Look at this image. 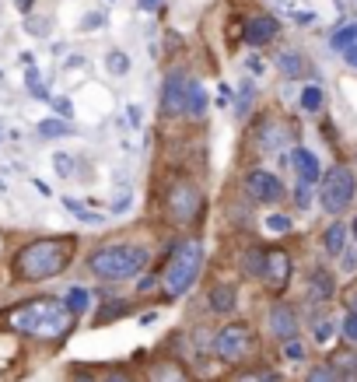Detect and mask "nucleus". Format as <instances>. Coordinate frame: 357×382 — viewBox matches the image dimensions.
I'll return each instance as SVG.
<instances>
[{
  "mask_svg": "<svg viewBox=\"0 0 357 382\" xmlns=\"http://www.w3.org/2000/svg\"><path fill=\"white\" fill-rule=\"evenodd\" d=\"M4 323L11 326V333L18 337H32V340H63L74 333L78 316L67 309L63 298H25L14 302L4 312Z\"/></svg>",
  "mask_w": 357,
  "mask_h": 382,
  "instance_id": "obj_1",
  "label": "nucleus"
},
{
  "mask_svg": "<svg viewBox=\"0 0 357 382\" xmlns=\"http://www.w3.org/2000/svg\"><path fill=\"white\" fill-rule=\"evenodd\" d=\"M78 253V239L74 235H46V239H32L25 242L14 260H11V274L21 285H42L60 277Z\"/></svg>",
  "mask_w": 357,
  "mask_h": 382,
  "instance_id": "obj_2",
  "label": "nucleus"
},
{
  "mask_svg": "<svg viewBox=\"0 0 357 382\" xmlns=\"http://www.w3.org/2000/svg\"><path fill=\"white\" fill-rule=\"evenodd\" d=\"M151 263V249L140 242H105L88 256V274L98 277L102 285H119V281H133L147 270Z\"/></svg>",
  "mask_w": 357,
  "mask_h": 382,
  "instance_id": "obj_3",
  "label": "nucleus"
},
{
  "mask_svg": "<svg viewBox=\"0 0 357 382\" xmlns=\"http://www.w3.org/2000/svg\"><path fill=\"white\" fill-rule=\"evenodd\" d=\"M200 274H203V242L200 239H182V242H176L172 256H165V270L158 274L162 294L169 302L189 294L193 285L200 281Z\"/></svg>",
  "mask_w": 357,
  "mask_h": 382,
  "instance_id": "obj_4",
  "label": "nucleus"
},
{
  "mask_svg": "<svg viewBox=\"0 0 357 382\" xmlns=\"http://www.w3.org/2000/svg\"><path fill=\"white\" fill-rule=\"evenodd\" d=\"M256 347H260L256 326L246 323V319H231V323H224L221 330L210 333V354L221 365H242L256 354Z\"/></svg>",
  "mask_w": 357,
  "mask_h": 382,
  "instance_id": "obj_5",
  "label": "nucleus"
},
{
  "mask_svg": "<svg viewBox=\"0 0 357 382\" xmlns=\"http://www.w3.org/2000/svg\"><path fill=\"white\" fill-rule=\"evenodd\" d=\"M319 207L329 214V217H340L344 210H351V203L357 200V176L351 165H329L319 179Z\"/></svg>",
  "mask_w": 357,
  "mask_h": 382,
  "instance_id": "obj_6",
  "label": "nucleus"
},
{
  "mask_svg": "<svg viewBox=\"0 0 357 382\" xmlns=\"http://www.w3.org/2000/svg\"><path fill=\"white\" fill-rule=\"evenodd\" d=\"M165 214H169V221L176 228H186V225L200 221V214H203V186L196 179H186V176L172 179L169 190H165Z\"/></svg>",
  "mask_w": 357,
  "mask_h": 382,
  "instance_id": "obj_7",
  "label": "nucleus"
},
{
  "mask_svg": "<svg viewBox=\"0 0 357 382\" xmlns=\"http://www.w3.org/2000/svg\"><path fill=\"white\" fill-rule=\"evenodd\" d=\"M242 186H246V196H249L253 203H260V207H277V203L287 196L284 179L273 176V172H267V169H249L246 179H242Z\"/></svg>",
  "mask_w": 357,
  "mask_h": 382,
  "instance_id": "obj_8",
  "label": "nucleus"
},
{
  "mask_svg": "<svg viewBox=\"0 0 357 382\" xmlns=\"http://www.w3.org/2000/svg\"><path fill=\"white\" fill-rule=\"evenodd\" d=\"M267 333L277 344H287V340H298L301 337V316L291 302L277 298L267 309Z\"/></svg>",
  "mask_w": 357,
  "mask_h": 382,
  "instance_id": "obj_9",
  "label": "nucleus"
},
{
  "mask_svg": "<svg viewBox=\"0 0 357 382\" xmlns=\"http://www.w3.org/2000/svg\"><path fill=\"white\" fill-rule=\"evenodd\" d=\"M186 85H189V71H186V67H169V71H165V78H162V112H165L169 119L182 116Z\"/></svg>",
  "mask_w": 357,
  "mask_h": 382,
  "instance_id": "obj_10",
  "label": "nucleus"
},
{
  "mask_svg": "<svg viewBox=\"0 0 357 382\" xmlns=\"http://www.w3.org/2000/svg\"><path fill=\"white\" fill-rule=\"evenodd\" d=\"M294 277V260L287 249H267V270H263V285L270 294H284Z\"/></svg>",
  "mask_w": 357,
  "mask_h": 382,
  "instance_id": "obj_11",
  "label": "nucleus"
},
{
  "mask_svg": "<svg viewBox=\"0 0 357 382\" xmlns=\"http://www.w3.org/2000/svg\"><path fill=\"white\" fill-rule=\"evenodd\" d=\"M280 35V21L273 14H253L242 21V42L253 46V49H263L273 39Z\"/></svg>",
  "mask_w": 357,
  "mask_h": 382,
  "instance_id": "obj_12",
  "label": "nucleus"
},
{
  "mask_svg": "<svg viewBox=\"0 0 357 382\" xmlns=\"http://www.w3.org/2000/svg\"><path fill=\"white\" fill-rule=\"evenodd\" d=\"M287 165L294 169L298 183L319 186V179H322V165H319V155H315V151H308V148L294 144V148H291V155H287Z\"/></svg>",
  "mask_w": 357,
  "mask_h": 382,
  "instance_id": "obj_13",
  "label": "nucleus"
},
{
  "mask_svg": "<svg viewBox=\"0 0 357 382\" xmlns=\"http://www.w3.org/2000/svg\"><path fill=\"white\" fill-rule=\"evenodd\" d=\"M305 294L312 305H326L337 298V274L329 267H312L308 270V281H305Z\"/></svg>",
  "mask_w": 357,
  "mask_h": 382,
  "instance_id": "obj_14",
  "label": "nucleus"
},
{
  "mask_svg": "<svg viewBox=\"0 0 357 382\" xmlns=\"http://www.w3.org/2000/svg\"><path fill=\"white\" fill-rule=\"evenodd\" d=\"M147 382H196V376L186 369L182 358L165 354V358H158V362L147 365Z\"/></svg>",
  "mask_w": 357,
  "mask_h": 382,
  "instance_id": "obj_15",
  "label": "nucleus"
},
{
  "mask_svg": "<svg viewBox=\"0 0 357 382\" xmlns=\"http://www.w3.org/2000/svg\"><path fill=\"white\" fill-rule=\"evenodd\" d=\"M207 309L214 316H231L238 309V285L231 281H217V285L207 291Z\"/></svg>",
  "mask_w": 357,
  "mask_h": 382,
  "instance_id": "obj_16",
  "label": "nucleus"
},
{
  "mask_svg": "<svg viewBox=\"0 0 357 382\" xmlns=\"http://www.w3.org/2000/svg\"><path fill=\"white\" fill-rule=\"evenodd\" d=\"M260 148L270 151V155H280L284 148H287V141H294V130L291 126H284V123H277V119H263L260 123Z\"/></svg>",
  "mask_w": 357,
  "mask_h": 382,
  "instance_id": "obj_17",
  "label": "nucleus"
},
{
  "mask_svg": "<svg viewBox=\"0 0 357 382\" xmlns=\"http://www.w3.org/2000/svg\"><path fill=\"white\" fill-rule=\"evenodd\" d=\"M207 109H210V95H207L203 81L189 74V85H186V105H182V119H203V116H207Z\"/></svg>",
  "mask_w": 357,
  "mask_h": 382,
  "instance_id": "obj_18",
  "label": "nucleus"
},
{
  "mask_svg": "<svg viewBox=\"0 0 357 382\" xmlns=\"http://www.w3.org/2000/svg\"><path fill=\"white\" fill-rule=\"evenodd\" d=\"M347 239H351L347 221H333V225H326V232H322L319 246H322V253H326L329 260H340V253L347 249Z\"/></svg>",
  "mask_w": 357,
  "mask_h": 382,
  "instance_id": "obj_19",
  "label": "nucleus"
},
{
  "mask_svg": "<svg viewBox=\"0 0 357 382\" xmlns=\"http://www.w3.org/2000/svg\"><path fill=\"white\" fill-rule=\"evenodd\" d=\"M277 71H280V78H287V81H301L305 71H308L305 53H301V49H280V53H277Z\"/></svg>",
  "mask_w": 357,
  "mask_h": 382,
  "instance_id": "obj_20",
  "label": "nucleus"
},
{
  "mask_svg": "<svg viewBox=\"0 0 357 382\" xmlns=\"http://www.w3.org/2000/svg\"><path fill=\"white\" fill-rule=\"evenodd\" d=\"M263 270H267V246H249L242 253V277L263 281Z\"/></svg>",
  "mask_w": 357,
  "mask_h": 382,
  "instance_id": "obj_21",
  "label": "nucleus"
},
{
  "mask_svg": "<svg viewBox=\"0 0 357 382\" xmlns=\"http://www.w3.org/2000/svg\"><path fill=\"white\" fill-rule=\"evenodd\" d=\"M130 312H133V305L126 298H105L102 309L95 312V326H109V323H116V319H123Z\"/></svg>",
  "mask_w": 357,
  "mask_h": 382,
  "instance_id": "obj_22",
  "label": "nucleus"
},
{
  "mask_svg": "<svg viewBox=\"0 0 357 382\" xmlns=\"http://www.w3.org/2000/svg\"><path fill=\"white\" fill-rule=\"evenodd\" d=\"M39 133L46 141H60V137H74V123L60 119V116H49V119H39Z\"/></svg>",
  "mask_w": 357,
  "mask_h": 382,
  "instance_id": "obj_23",
  "label": "nucleus"
},
{
  "mask_svg": "<svg viewBox=\"0 0 357 382\" xmlns=\"http://www.w3.org/2000/svg\"><path fill=\"white\" fill-rule=\"evenodd\" d=\"M357 42V21H344V25H337V32L329 35V46L337 49V53H344L347 46H354Z\"/></svg>",
  "mask_w": 357,
  "mask_h": 382,
  "instance_id": "obj_24",
  "label": "nucleus"
},
{
  "mask_svg": "<svg viewBox=\"0 0 357 382\" xmlns=\"http://www.w3.org/2000/svg\"><path fill=\"white\" fill-rule=\"evenodd\" d=\"M253 102H256V85H253V81H242V85H238V98H235V116H238V119H249Z\"/></svg>",
  "mask_w": 357,
  "mask_h": 382,
  "instance_id": "obj_25",
  "label": "nucleus"
},
{
  "mask_svg": "<svg viewBox=\"0 0 357 382\" xmlns=\"http://www.w3.org/2000/svg\"><path fill=\"white\" fill-rule=\"evenodd\" d=\"M63 302H67V309H71L78 319H81L85 312H91V291H88V287H71Z\"/></svg>",
  "mask_w": 357,
  "mask_h": 382,
  "instance_id": "obj_26",
  "label": "nucleus"
},
{
  "mask_svg": "<svg viewBox=\"0 0 357 382\" xmlns=\"http://www.w3.org/2000/svg\"><path fill=\"white\" fill-rule=\"evenodd\" d=\"M298 102H301L305 112H322V109H326V92H322L319 85H305Z\"/></svg>",
  "mask_w": 357,
  "mask_h": 382,
  "instance_id": "obj_27",
  "label": "nucleus"
},
{
  "mask_svg": "<svg viewBox=\"0 0 357 382\" xmlns=\"http://www.w3.org/2000/svg\"><path fill=\"white\" fill-rule=\"evenodd\" d=\"M63 207L78 217V221H85V225H105V217L102 214H95V210H88L81 200H74V196H63Z\"/></svg>",
  "mask_w": 357,
  "mask_h": 382,
  "instance_id": "obj_28",
  "label": "nucleus"
},
{
  "mask_svg": "<svg viewBox=\"0 0 357 382\" xmlns=\"http://www.w3.org/2000/svg\"><path fill=\"white\" fill-rule=\"evenodd\" d=\"M105 71H109L112 78H126V74H130V56H126L123 49H109V53H105Z\"/></svg>",
  "mask_w": 357,
  "mask_h": 382,
  "instance_id": "obj_29",
  "label": "nucleus"
},
{
  "mask_svg": "<svg viewBox=\"0 0 357 382\" xmlns=\"http://www.w3.org/2000/svg\"><path fill=\"white\" fill-rule=\"evenodd\" d=\"M305 382H340V372L333 362H315L308 372H305Z\"/></svg>",
  "mask_w": 357,
  "mask_h": 382,
  "instance_id": "obj_30",
  "label": "nucleus"
},
{
  "mask_svg": "<svg viewBox=\"0 0 357 382\" xmlns=\"http://www.w3.org/2000/svg\"><path fill=\"white\" fill-rule=\"evenodd\" d=\"M53 172H56L60 179H74V176H78V158L67 155V151H56V155H53Z\"/></svg>",
  "mask_w": 357,
  "mask_h": 382,
  "instance_id": "obj_31",
  "label": "nucleus"
},
{
  "mask_svg": "<svg viewBox=\"0 0 357 382\" xmlns=\"http://www.w3.org/2000/svg\"><path fill=\"white\" fill-rule=\"evenodd\" d=\"M263 228L273 232V235H287V232H294V217L291 214H270L263 221Z\"/></svg>",
  "mask_w": 357,
  "mask_h": 382,
  "instance_id": "obj_32",
  "label": "nucleus"
},
{
  "mask_svg": "<svg viewBox=\"0 0 357 382\" xmlns=\"http://www.w3.org/2000/svg\"><path fill=\"white\" fill-rule=\"evenodd\" d=\"M333 333H337V323H333V319H315V323H312V340H315V344H329Z\"/></svg>",
  "mask_w": 357,
  "mask_h": 382,
  "instance_id": "obj_33",
  "label": "nucleus"
},
{
  "mask_svg": "<svg viewBox=\"0 0 357 382\" xmlns=\"http://www.w3.org/2000/svg\"><path fill=\"white\" fill-rule=\"evenodd\" d=\"M25 88H28L32 98H49V92H46V85H42V78H39L35 67H25Z\"/></svg>",
  "mask_w": 357,
  "mask_h": 382,
  "instance_id": "obj_34",
  "label": "nucleus"
},
{
  "mask_svg": "<svg viewBox=\"0 0 357 382\" xmlns=\"http://www.w3.org/2000/svg\"><path fill=\"white\" fill-rule=\"evenodd\" d=\"M280 354H284L287 362H305L308 347H305V344H301V337H298V340H287V344H280Z\"/></svg>",
  "mask_w": 357,
  "mask_h": 382,
  "instance_id": "obj_35",
  "label": "nucleus"
},
{
  "mask_svg": "<svg viewBox=\"0 0 357 382\" xmlns=\"http://www.w3.org/2000/svg\"><path fill=\"white\" fill-rule=\"evenodd\" d=\"M312 200H315V186H308V183H298V186H294V207H298V210H308Z\"/></svg>",
  "mask_w": 357,
  "mask_h": 382,
  "instance_id": "obj_36",
  "label": "nucleus"
},
{
  "mask_svg": "<svg viewBox=\"0 0 357 382\" xmlns=\"http://www.w3.org/2000/svg\"><path fill=\"white\" fill-rule=\"evenodd\" d=\"M340 274H347V277H354L357 274V246H347L344 253H340Z\"/></svg>",
  "mask_w": 357,
  "mask_h": 382,
  "instance_id": "obj_37",
  "label": "nucleus"
},
{
  "mask_svg": "<svg viewBox=\"0 0 357 382\" xmlns=\"http://www.w3.org/2000/svg\"><path fill=\"white\" fill-rule=\"evenodd\" d=\"M340 337L351 344V347H357V312H347L344 316V326H340Z\"/></svg>",
  "mask_w": 357,
  "mask_h": 382,
  "instance_id": "obj_38",
  "label": "nucleus"
},
{
  "mask_svg": "<svg viewBox=\"0 0 357 382\" xmlns=\"http://www.w3.org/2000/svg\"><path fill=\"white\" fill-rule=\"evenodd\" d=\"M78 28H81V32H98V28H105V11H88Z\"/></svg>",
  "mask_w": 357,
  "mask_h": 382,
  "instance_id": "obj_39",
  "label": "nucleus"
},
{
  "mask_svg": "<svg viewBox=\"0 0 357 382\" xmlns=\"http://www.w3.org/2000/svg\"><path fill=\"white\" fill-rule=\"evenodd\" d=\"M25 32H28V35L46 39V35H49V21H46V18H32V14H28V18H25Z\"/></svg>",
  "mask_w": 357,
  "mask_h": 382,
  "instance_id": "obj_40",
  "label": "nucleus"
},
{
  "mask_svg": "<svg viewBox=\"0 0 357 382\" xmlns=\"http://www.w3.org/2000/svg\"><path fill=\"white\" fill-rule=\"evenodd\" d=\"M238 382H284L280 372H270V369H253L249 376H238Z\"/></svg>",
  "mask_w": 357,
  "mask_h": 382,
  "instance_id": "obj_41",
  "label": "nucleus"
},
{
  "mask_svg": "<svg viewBox=\"0 0 357 382\" xmlns=\"http://www.w3.org/2000/svg\"><path fill=\"white\" fill-rule=\"evenodd\" d=\"M53 112H56L60 119H67V123H71V119H74V105H71V98H67V95L53 98Z\"/></svg>",
  "mask_w": 357,
  "mask_h": 382,
  "instance_id": "obj_42",
  "label": "nucleus"
},
{
  "mask_svg": "<svg viewBox=\"0 0 357 382\" xmlns=\"http://www.w3.org/2000/svg\"><path fill=\"white\" fill-rule=\"evenodd\" d=\"M130 207H133V193L126 190V193H119V196L112 200V207H109V210H112V214H126Z\"/></svg>",
  "mask_w": 357,
  "mask_h": 382,
  "instance_id": "obj_43",
  "label": "nucleus"
},
{
  "mask_svg": "<svg viewBox=\"0 0 357 382\" xmlns=\"http://www.w3.org/2000/svg\"><path fill=\"white\" fill-rule=\"evenodd\" d=\"M71 382H98V379H95V372H91V369H85V365H74V369H71Z\"/></svg>",
  "mask_w": 357,
  "mask_h": 382,
  "instance_id": "obj_44",
  "label": "nucleus"
},
{
  "mask_svg": "<svg viewBox=\"0 0 357 382\" xmlns=\"http://www.w3.org/2000/svg\"><path fill=\"white\" fill-rule=\"evenodd\" d=\"M126 119H130V126H133V130H140V123H144L140 105H126Z\"/></svg>",
  "mask_w": 357,
  "mask_h": 382,
  "instance_id": "obj_45",
  "label": "nucleus"
},
{
  "mask_svg": "<svg viewBox=\"0 0 357 382\" xmlns=\"http://www.w3.org/2000/svg\"><path fill=\"white\" fill-rule=\"evenodd\" d=\"M155 287H162V277H140V281H137V294H147V291H155Z\"/></svg>",
  "mask_w": 357,
  "mask_h": 382,
  "instance_id": "obj_46",
  "label": "nucleus"
},
{
  "mask_svg": "<svg viewBox=\"0 0 357 382\" xmlns=\"http://www.w3.org/2000/svg\"><path fill=\"white\" fill-rule=\"evenodd\" d=\"M340 56H344V64H347V67H354V71H357V42H354V46H347Z\"/></svg>",
  "mask_w": 357,
  "mask_h": 382,
  "instance_id": "obj_47",
  "label": "nucleus"
},
{
  "mask_svg": "<svg viewBox=\"0 0 357 382\" xmlns=\"http://www.w3.org/2000/svg\"><path fill=\"white\" fill-rule=\"evenodd\" d=\"M102 382H133V376H126L123 369H112V372H109V376H105Z\"/></svg>",
  "mask_w": 357,
  "mask_h": 382,
  "instance_id": "obj_48",
  "label": "nucleus"
},
{
  "mask_svg": "<svg viewBox=\"0 0 357 382\" xmlns=\"http://www.w3.org/2000/svg\"><path fill=\"white\" fill-rule=\"evenodd\" d=\"M165 0H137V11H144V14H151V11H158Z\"/></svg>",
  "mask_w": 357,
  "mask_h": 382,
  "instance_id": "obj_49",
  "label": "nucleus"
},
{
  "mask_svg": "<svg viewBox=\"0 0 357 382\" xmlns=\"http://www.w3.org/2000/svg\"><path fill=\"white\" fill-rule=\"evenodd\" d=\"M294 21H298V25H315V14H312V11H298Z\"/></svg>",
  "mask_w": 357,
  "mask_h": 382,
  "instance_id": "obj_50",
  "label": "nucleus"
},
{
  "mask_svg": "<svg viewBox=\"0 0 357 382\" xmlns=\"http://www.w3.org/2000/svg\"><path fill=\"white\" fill-rule=\"evenodd\" d=\"M344 302H347V312H357V287L347 291V298H344Z\"/></svg>",
  "mask_w": 357,
  "mask_h": 382,
  "instance_id": "obj_51",
  "label": "nucleus"
},
{
  "mask_svg": "<svg viewBox=\"0 0 357 382\" xmlns=\"http://www.w3.org/2000/svg\"><path fill=\"white\" fill-rule=\"evenodd\" d=\"M32 7H35V0H18V11H21V14H25V18H28V14H32Z\"/></svg>",
  "mask_w": 357,
  "mask_h": 382,
  "instance_id": "obj_52",
  "label": "nucleus"
},
{
  "mask_svg": "<svg viewBox=\"0 0 357 382\" xmlns=\"http://www.w3.org/2000/svg\"><path fill=\"white\" fill-rule=\"evenodd\" d=\"M249 71H253V74H263V60L253 56V60H249Z\"/></svg>",
  "mask_w": 357,
  "mask_h": 382,
  "instance_id": "obj_53",
  "label": "nucleus"
},
{
  "mask_svg": "<svg viewBox=\"0 0 357 382\" xmlns=\"http://www.w3.org/2000/svg\"><path fill=\"white\" fill-rule=\"evenodd\" d=\"M228 98H231V88H224V85H221V95H217V102H221V109L228 105Z\"/></svg>",
  "mask_w": 357,
  "mask_h": 382,
  "instance_id": "obj_54",
  "label": "nucleus"
},
{
  "mask_svg": "<svg viewBox=\"0 0 357 382\" xmlns=\"http://www.w3.org/2000/svg\"><path fill=\"white\" fill-rule=\"evenodd\" d=\"M32 183H35V190L42 193V196H53V190H49V186H46V183H42V179H32Z\"/></svg>",
  "mask_w": 357,
  "mask_h": 382,
  "instance_id": "obj_55",
  "label": "nucleus"
},
{
  "mask_svg": "<svg viewBox=\"0 0 357 382\" xmlns=\"http://www.w3.org/2000/svg\"><path fill=\"white\" fill-rule=\"evenodd\" d=\"M347 228H351V239H354V242H357V214H354V217H351V225H347Z\"/></svg>",
  "mask_w": 357,
  "mask_h": 382,
  "instance_id": "obj_56",
  "label": "nucleus"
},
{
  "mask_svg": "<svg viewBox=\"0 0 357 382\" xmlns=\"http://www.w3.org/2000/svg\"><path fill=\"white\" fill-rule=\"evenodd\" d=\"M340 382H357V376L354 372H347V376H340Z\"/></svg>",
  "mask_w": 357,
  "mask_h": 382,
  "instance_id": "obj_57",
  "label": "nucleus"
},
{
  "mask_svg": "<svg viewBox=\"0 0 357 382\" xmlns=\"http://www.w3.org/2000/svg\"><path fill=\"white\" fill-rule=\"evenodd\" d=\"M0 133H4V123H0ZM0 144H4V137H0Z\"/></svg>",
  "mask_w": 357,
  "mask_h": 382,
  "instance_id": "obj_58",
  "label": "nucleus"
},
{
  "mask_svg": "<svg viewBox=\"0 0 357 382\" xmlns=\"http://www.w3.org/2000/svg\"><path fill=\"white\" fill-rule=\"evenodd\" d=\"M0 81H4V71H0Z\"/></svg>",
  "mask_w": 357,
  "mask_h": 382,
  "instance_id": "obj_59",
  "label": "nucleus"
},
{
  "mask_svg": "<svg viewBox=\"0 0 357 382\" xmlns=\"http://www.w3.org/2000/svg\"><path fill=\"white\" fill-rule=\"evenodd\" d=\"M112 4H116V0H112Z\"/></svg>",
  "mask_w": 357,
  "mask_h": 382,
  "instance_id": "obj_60",
  "label": "nucleus"
}]
</instances>
